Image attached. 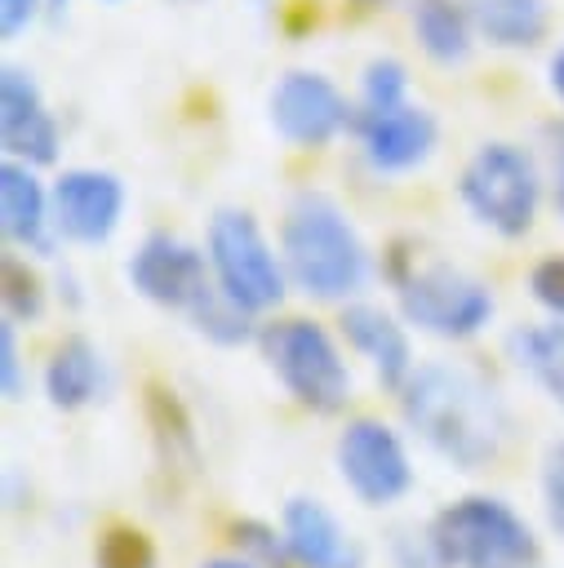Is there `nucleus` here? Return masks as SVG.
<instances>
[{"instance_id": "f257e3e1", "label": "nucleus", "mask_w": 564, "mask_h": 568, "mask_svg": "<svg viewBox=\"0 0 564 568\" xmlns=\"http://www.w3.org/2000/svg\"><path fill=\"white\" fill-rule=\"evenodd\" d=\"M404 422L457 470L489 466L506 444V408L475 373L457 364H422L400 386Z\"/></svg>"}, {"instance_id": "f03ea898", "label": "nucleus", "mask_w": 564, "mask_h": 568, "mask_svg": "<svg viewBox=\"0 0 564 568\" xmlns=\"http://www.w3.org/2000/svg\"><path fill=\"white\" fill-rule=\"evenodd\" d=\"M280 257L289 280L320 302H342L360 293L369 280V248L360 231L320 191H306L289 204V217L280 231Z\"/></svg>"}, {"instance_id": "7ed1b4c3", "label": "nucleus", "mask_w": 564, "mask_h": 568, "mask_svg": "<svg viewBox=\"0 0 564 568\" xmlns=\"http://www.w3.org/2000/svg\"><path fill=\"white\" fill-rule=\"evenodd\" d=\"M440 568H528L537 559L533 528L497 497H462L431 519Z\"/></svg>"}, {"instance_id": "20e7f679", "label": "nucleus", "mask_w": 564, "mask_h": 568, "mask_svg": "<svg viewBox=\"0 0 564 568\" xmlns=\"http://www.w3.org/2000/svg\"><path fill=\"white\" fill-rule=\"evenodd\" d=\"M266 368L311 413H338L351 399V373L338 342L315 320H275L258 337Z\"/></svg>"}, {"instance_id": "39448f33", "label": "nucleus", "mask_w": 564, "mask_h": 568, "mask_svg": "<svg viewBox=\"0 0 564 568\" xmlns=\"http://www.w3.org/2000/svg\"><path fill=\"white\" fill-rule=\"evenodd\" d=\"M462 204L471 209L475 222H484L489 231L515 240L533 226L537 204H542V178L528 151L511 146V142H484L457 182Z\"/></svg>"}, {"instance_id": "423d86ee", "label": "nucleus", "mask_w": 564, "mask_h": 568, "mask_svg": "<svg viewBox=\"0 0 564 568\" xmlns=\"http://www.w3.org/2000/svg\"><path fill=\"white\" fill-rule=\"evenodd\" d=\"M209 266L218 288L240 302L249 315L271 311L284 297V262L275 257V248L266 244L262 226L253 213L244 209H218L209 222Z\"/></svg>"}, {"instance_id": "0eeeda50", "label": "nucleus", "mask_w": 564, "mask_h": 568, "mask_svg": "<svg viewBox=\"0 0 564 568\" xmlns=\"http://www.w3.org/2000/svg\"><path fill=\"white\" fill-rule=\"evenodd\" d=\"M395 288H400L404 320L431 337H444V342L475 337L493 320V293L475 275H466L449 262L422 266V271L404 275Z\"/></svg>"}, {"instance_id": "6e6552de", "label": "nucleus", "mask_w": 564, "mask_h": 568, "mask_svg": "<svg viewBox=\"0 0 564 568\" xmlns=\"http://www.w3.org/2000/svg\"><path fill=\"white\" fill-rule=\"evenodd\" d=\"M338 475L364 506H391L413 488L404 439L377 417L346 422V430L338 435Z\"/></svg>"}, {"instance_id": "1a4fd4ad", "label": "nucleus", "mask_w": 564, "mask_h": 568, "mask_svg": "<svg viewBox=\"0 0 564 568\" xmlns=\"http://www.w3.org/2000/svg\"><path fill=\"white\" fill-rule=\"evenodd\" d=\"M271 129L293 146H329L351 120L342 89L320 71H284L266 98Z\"/></svg>"}, {"instance_id": "9d476101", "label": "nucleus", "mask_w": 564, "mask_h": 568, "mask_svg": "<svg viewBox=\"0 0 564 568\" xmlns=\"http://www.w3.org/2000/svg\"><path fill=\"white\" fill-rule=\"evenodd\" d=\"M129 284L147 302L169 306V311H191L213 288L204 271V253H195L169 231H151L138 244V253L129 257Z\"/></svg>"}, {"instance_id": "9b49d317", "label": "nucleus", "mask_w": 564, "mask_h": 568, "mask_svg": "<svg viewBox=\"0 0 564 568\" xmlns=\"http://www.w3.org/2000/svg\"><path fill=\"white\" fill-rule=\"evenodd\" d=\"M53 226L75 244H102L124 217V182L107 169H67L53 182Z\"/></svg>"}, {"instance_id": "f8f14e48", "label": "nucleus", "mask_w": 564, "mask_h": 568, "mask_svg": "<svg viewBox=\"0 0 564 568\" xmlns=\"http://www.w3.org/2000/svg\"><path fill=\"white\" fill-rule=\"evenodd\" d=\"M355 133L364 146V160L377 173H404L422 164L435 151V120L422 106H364L355 115Z\"/></svg>"}, {"instance_id": "ddd939ff", "label": "nucleus", "mask_w": 564, "mask_h": 568, "mask_svg": "<svg viewBox=\"0 0 564 568\" xmlns=\"http://www.w3.org/2000/svg\"><path fill=\"white\" fill-rule=\"evenodd\" d=\"M0 142L4 155L22 164L58 160V124L40 98V84L22 67H4L0 75Z\"/></svg>"}, {"instance_id": "4468645a", "label": "nucleus", "mask_w": 564, "mask_h": 568, "mask_svg": "<svg viewBox=\"0 0 564 568\" xmlns=\"http://www.w3.org/2000/svg\"><path fill=\"white\" fill-rule=\"evenodd\" d=\"M280 532L298 568H364L360 541L315 497H289L280 515Z\"/></svg>"}, {"instance_id": "2eb2a0df", "label": "nucleus", "mask_w": 564, "mask_h": 568, "mask_svg": "<svg viewBox=\"0 0 564 568\" xmlns=\"http://www.w3.org/2000/svg\"><path fill=\"white\" fill-rule=\"evenodd\" d=\"M0 226L9 244L53 253V195H44L40 178L22 160L0 164Z\"/></svg>"}, {"instance_id": "dca6fc26", "label": "nucleus", "mask_w": 564, "mask_h": 568, "mask_svg": "<svg viewBox=\"0 0 564 568\" xmlns=\"http://www.w3.org/2000/svg\"><path fill=\"white\" fill-rule=\"evenodd\" d=\"M342 337L373 364V373L382 377V386L400 390L413 373V346H409V333L395 324V315H386L382 306H369V302H355L342 311Z\"/></svg>"}, {"instance_id": "f3484780", "label": "nucleus", "mask_w": 564, "mask_h": 568, "mask_svg": "<svg viewBox=\"0 0 564 568\" xmlns=\"http://www.w3.org/2000/svg\"><path fill=\"white\" fill-rule=\"evenodd\" d=\"M102 390V355L89 337H67L44 364V395L53 408H84Z\"/></svg>"}, {"instance_id": "a211bd4d", "label": "nucleus", "mask_w": 564, "mask_h": 568, "mask_svg": "<svg viewBox=\"0 0 564 568\" xmlns=\"http://www.w3.org/2000/svg\"><path fill=\"white\" fill-rule=\"evenodd\" d=\"M413 36L440 67H462L475 44V22L462 0H413Z\"/></svg>"}, {"instance_id": "6ab92c4d", "label": "nucleus", "mask_w": 564, "mask_h": 568, "mask_svg": "<svg viewBox=\"0 0 564 568\" xmlns=\"http://www.w3.org/2000/svg\"><path fill=\"white\" fill-rule=\"evenodd\" d=\"M462 9L497 49H528L546 36V0H462Z\"/></svg>"}, {"instance_id": "aec40b11", "label": "nucleus", "mask_w": 564, "mask_h": 568, "mask_svg": "<svg viewBox=\"0 0 564 568\" xmlns=\"http://www.w3.org/2000/svg\"><path fill=\"white\" fill-rule=\"evenodd\" d=\"M511 355L515 364L564 408V324H533L511 333Z\"/></svg>"}, {"instance_id": "412c9836", "label": "nucleus", "mask_w": 564, "mask_h": 568, "mask_svg": "<svg viewBox=\"0 0 564 568\" xmlns=\"http://www.w3.org/2000/svg\"><path fill=\"white\" fill-rule=\"evenodd\" d=\"M147 413H151V426H155V444L164 453V462H195V435H191V417L187 408L178 404V395L169 386H147Z\"/></svg>"}, {"instance_id": "4be33fe9", "label": "nucleus", "mask_w": 564, "mask_h": 568, "mask_svg": "<svg viewBox=\"0 0 564 568\" xmlns=\"http://www.w3.org/2000/svg\"><path fill=\"white\" fill-rule=\"evenodd\" d=\"M191 315V324L209 337V342H218V346H235V342H249V311L240 306V302H231L218 284L187 311Z\"/></svg>"}, {"instance_id": "5701e85b", "label": "nucleus", "mask_w": 564, "mask_h": 568, "mask_svg": "<svg viewBox=\"0 0 564 568\" xmlns=\"http://www.w3.org/2000/svg\"><path fill=\"white\" fill-rule=\"evenodd\" d=\"M93 564L98 568H155V546L142 528L133 524H111L102 537H98V550H93Z\"/></svg>"}, {"instance_id": "b1692460", "label": "nucleus", "mask_w": 564, "mask_h": 568, "mask_svg": "<svg viewBox=\"0 0 564 568\" xmlns=\"http://www.w3.org/2000/svg\"><path fill=\"white\" fill-rule=\"evenodd\" d=\"M0 280H4V315L9 320H40V311H44V284H40V275L27 262L4 257Z\"/></svg>"}, {"instance_id": "393cba45", "label": "nucleus", "mask_w": 564, "mask_h": 568, "mask_svg": "<svg viewBox=\"0 0 564 568\" xmlns=\"http://www.w3.org/2000/svg\"><path fill=\"white\" fill-rule=\"evenodd\" d=\"M231 541H235L240 550H249L258 564H266V568H289V564H293L284 532H275V528L262 524V519H235V524H231Z\"/></svg>"}, {"instance_id": "a878e982", "label": "nucleus", "mask_w": 564, "mask_h": 568, "mask_svg": "<svg viewBox=\"0 0 564 568\" xmlns=\"http://www.w3.org/2000/svg\"><path fill=\"white\" fill-rule=\"evenodd\" d=\"M360 89H364V106H400L409 93V71L395 58H373L364 67Z\"/></svg>"}, {"instance_id": "bb28decb", "label": "nucleus", "mask_w": 564, "mask_h": 568, "mask_svg": "<svg viewBox=\"0 0 564 568\" xmlns=\"http://www.w3.org/2000/svg\"><path fill=\"white\" fill-rule=\"evenodd\" d=\"M542 506H546V524L564 537V439H555L542 453Z\"/></svg>"}, {"instance_id": "cd10ccee", "label": "nucleus", "mask_w": 564, "mask_h": 568, "mask_svg": "<svg viewBox=\"0 0 564 568\" xmlns=\"http://www.w3.org/2000/svg\"><path fill=\"white\" fill-rule=\"evenodd\" d=\"M528 288L537 306H546L555 320H564V257H542L528 275Z\"/></svg>"}, {"instance_id": "c85d7f7f", "label": "nucleus", "mask_w": 564, "mask_h": 568, "mask_svg": "<svg viewBox=\"0 0 564 568\" xmlns=\"http://www.w3.org/2000/svg\"><path fill=\"white\" fill-rule=\"evenodd\" d=\"M0 386H4V399H22V390H27L22 359H18V333H13V320L9 315L0 324Z\"/></svg>"}, {"instance_id": "c756f323", "label": "nucleus", "mask_w": 564, "mask_h": 568, "mask_svg": "<svg viewBox=\"0 0 564 568\" xmlns=\"http://www.w3.org/2000/svg\"><path fill=\"white\" fill-rule=\"evenodd\" d=\"M36 13H40V0H0V36L13 40L18 31H27Z\"/></svg>"}, {"instance_id": "7c9ffc66", "label": "nucleus", "mask_w": 564, "mask_h": 568, "mask_svg": "<svg viewBox=\"0 0 564 568\" xmlns=\"http://www.w3.org/2000/svg\"><path fill=\"white\" fill-rule=\"evenodd\" d=\"M555 209H560V217H564V124L555 129Z\"/></svg>"}, {"instance_id": "2f4dec72", "label": "nucleus", "mask_w": 564, "mask_h": 568, "mask_svg": "<svg viewBox=\"0 0 564 568\" xmlns=\"http://www.w3.org/2000/svg\"><path fill=\"white\" fill-rule=\"evenodd\" d=\"M546 80H551V93L564 102V49L551 58V67H546Z\"/></svg>"}, {"instance_id": "473e14b6", "label": "nucleus", "mask_w": 564, "mask_h": 568, "mask_svg": "<svg viewBox=\"0 0 564 568\" xmlns=\"http://www.w3.org/2000/svg\"><path fill=\"white\" fill-rule=\"evenodd\" d=\"M204 568H253L249 559H209Z\"/></svg>"}, {"instance_id": "72a5a7b5", "label": "nucleus", "mask_w": 564, "mask_h": 568, "mask_svg": "<svg viewBox=\"0 0 564 568\" xmlns=\"http://www.w3.org/2000/svg\"><path fill=\"white\" fill-rule=\"evenodd\" d=\"M355 4H360V9H373V4H382V0H355Z\"/></svg>"}, {"instance_id": "f704fd0d", "label": "nucleus", "mask_w": 564, "mask_h": 568, "mask_svg": "<svg viewBox=\"0 0 564 568\" xmlns=\"http://www.w3.org/2000/svg\"><path fill=\"white\" fill-rule=\"evenodd\" d=\"M178 4H195V0H178Z\"/></svg>"}]
</instances>
